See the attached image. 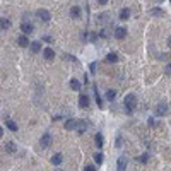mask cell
<instances>
[{
    "label": "cell",
    "mask_w": 171,
    "mask_h": 171,
    "mask_svg": "<svg viewBox=\"0 0 171 171\" xmlns=\"http://www.w3.org/2000/svg\"><path fill=\"white\" fill-rule=\"evenodd\" d=\"M43 40H45V41H48V43H51V41H53V38H51V36H45Z\"/></svg>",
    "instance_id": "31"
},
{
    "label": "cell",
    "mask_w": 171,
    "mask_h": 171,
    "mask_svg": "<svg viewBox=\"0 0 171 171\" xmlns=\"http://www.w3.org/2000/svg\"><path fill=\"white\" fill-rule=\"evenodd\" d=\"M168 111H170V106H168L166 103H159V104L156 106L154 113H156V116H162V115H166Z\"/></svg>",
    "instance_id": "2"
},
{
    "label": "cell",
    "mask_w": 171,
    "mask_h": 171,
    "mask_svg": "<svg viewBox=\"0 0 171 171\" xmlns=\"http://www.w3.org/2000/svg\"><path fill=\"white\" fill-rule=\"evenodd\" d=\"M98 4H99V5H106V4H108V0H98Z\"/></svg>",
    "instance_id": "32"
},
{
    "label": "cell",
    "mask_w": 171,
    "mask_h": 171,
    "mask_svg": "<svg viewBox=\"0 0 171 171\" xmlns=\"http://www.w3.org/2000/svg\"><path fill=\"white\" fill-rule=\"evenodd\" d=\"M38 17H40V19L43 21V22H48V21L51 19L50 12H48L46 9H40V10H38Z\"/></svg>",
    "instance_id": "4"
},
{
    "label": "cell",
    "mask_w": 171,
    "mask_h": 171,
    "mask_svg": "<svg viewBox=\"0 0 171 171\" xmlns=\"http://www.w3.org/2000/svg\"><path fill=\"white\" fill-rule=\"evenodd\" d=\"M84 171H96V168H94V166H91V164H87V166L84 168Z\"/></svg>",
    "instance_id": "29"
},
{
    "label": "cell",
    "mask_w": 171,
    "mask_h": 171,
    "mask_svg": "<svg viewBox=\"0 0 171 171\" xmlns=\"http://www.w3.org/2000/svg\"><path fill=\"white\" fill-rule=\"evenodd\" d=\"M103 159H104V156H103L101 152H96V154H94V161H96V164H101Z\"/></svg>",
    "instance_id": "25"
},
{
    "label": "cell",
    "mask_w": 171,
    "mask_h": 171,
    "mask_svg": "<svg viewBox=\"0 0 171 171\" xmlns=\"http://www.w3.org/2000/svg\"><path fill=\"white\" fill-rule=\"evenodd\" d=\"M70 87L74 91H79V89H81V82L75 81V79H72V81H70Z\"/></svg>",
    "instance_id": "23"
},
{
    "label": "cell",
    "mask_w": 171,
    "mask_h": 171,
    "mask_svg": "<svg viewBox=\"0 0 171 171\" xmlns=\"http://www.w3.org/2000/svg\"><path fill=\"white\" fill-rule=\"evenodd\" d=\"M0 28H2V29H9L10 28V21L9 19H0Z\"/></svg>",
    "instance_id": "22"
},
{
    "label": "cell",
    "mask_w": 171,
    "mask_h": 171,
    "mask_svg": "<svg viewBox=\"0 0 171 171\" xmlns=\"http://www.w3.org/2000/svg\"><path fill=\"white\" fill-rule=\"evenodd\" d=\"M21 29H22L24 34H31V33L34 31V26H33L31 22H22V24H21Z\"/></svg>",
    "instance_id": "7"
},
{
    "label": "cell",
    "mask_w": 171,
    "mask_h": 171,
    "mask_svg": "<svg viewBox=\"0 0 171 171\" xmlns=\"http://www.w3.org/2000/svg\"><path fill=\"white\" fill-rule=\"evenodd\" d=\"M137 161L142 162V164H144V162H147V161H149V154H147V152H144L142 156H139V158H137Z\"/></svg>",
    "instance_id": "24"
},
{
    "label": "cell",
    "mask_w": 171,
    "mask_h": 171,
    "mask_svg": "<svg viewBox=\"0 0 171 171\" xmlns=\"http://www.w3.org/2000/svg\"><path fill=\"white\" fill-rule=\"evenodd\" d=\"M123 104H125V108H127L128 113L135 110L137 108V98H135V94H127L125 99H123Z\"/></svg>",
    "instance_id": "1"
},
{
    "label": "cell",
    "mask_w": 171,
    "mask_h": 171,
    "mask_svg": "<svg viewBox=\"0 0 171 171\" xmlns=\"http://www.w3.org/2000/svg\"><path fill=\"white\" fill-rule=\"evenodd\" d=\"M79 106H81V108H87V106H89V96L81 94V96H79Z\"/></svg>",
    "instance_id": "8"
},
{
    "label": "cell",
    "mask_w": 171,
    "mask_h": 171,
    "mask_svg": "<svg viewBox=\"0 0 171 171\" xmlns=\"http://www.w3.org/2000/svg\"><path fill=\"white\" fill-rule=\"evenodd\" d=\"M29 46H31V51H33V53L41 51V43L40 41H33V43H29Z\"/></svg>",
    "instance_id": "13"
},
{
    "label": "cell",
    "mask_w": 171,
    "mask_h": 171,
    "mask_svg": "<svg viewBox=\"0 0 171 171\" xmlns=\"http://www.w3.org/2000/svg\"><path fill=\"white\" fill-rule=\"evenodd\" d=\"M91 72H96V63H91Z\"/></svg>",
    "instance_id": "33"
},
{
    "label": "cell",
    "mask_w": 171,
    "mask_h": 171,
    "mask_svg": "<svg viewBox=\"0 0 171 171\" xmlns=\"http://www.w3.org/2000/svg\"><path fill=\"white\" fill-rule=\"evenodd\" d=\"M98 40V34L96 33H91V41H96Z\"/></svg>",
    "instance_id": "30"
},
{
    "label": "cell",
    "mask_w": 171,
    "mask_h": 171,
    "mask_svg": "<svg viewBox=\"0 0 171 171\" xmlns=\"http://www.w3.org/2000/svg\"><path fill=\"white\" fill-rule=\"evenodd\" d=\"M86 128H87V123H86V120H77V121H75V130L79 132V133H84V132H86Z\"/></svg>",
    "instance_id": "5"
},
{
    "label": "cell",
    "mask_w": 171,
    "mask_h": 171,
    "mask_svg": "<svg viewBox=\"0 0 171 171\" xmlns=\"http://www.w3.org/2000/svg\"><path fill=\"white\" fill-rule=\"evenodd\" d=\"M152 16H162V9H159V7H156V9H152L151 12Z\"/></svg>",
    "instance_id": "26"
},
{
    "label": "cell",
    "mask_w": 171,
    "mask_h": 171,
    "mask_svg": "<svg viewBox=\"0 0 171 171\" xmlns=\"http://www.w3.org/2000/svg\"><path fill=\"white\" fill-rule=\"evenodd\" d=\"M94 142H96V145L98 147H103V144H104V139H103V133H96V137H94Z\"/></svg>",
    "instance_id": "14"
},
{
    "label": "cell",
    "mask_w": 171,
    "mask_h": 171,
    "mask_svg": "<svg viewBox=\"0 0 171 171\" xmlns=\"http://www.w3.org/2000/svg\"><path fill=\"white\" fill-rule=\"evenodd\" d=\"M106 62H108V63H116V62H118V55H116V53L106 55Z\"/></svg>",
    "instance_id": "15"
},
{
    "label": "cell",
    "mask_w": 171,
    "mask_h": 171,
    "mask_svg": "<svg viewBox=\"0 0 171 171\" xmlns=\"http://www.w3.org/2000/svg\"><path fill=\"white\" fill-rule=\"evenodd\" d=\"M2 135H4V128H2V127H0V137H2Z\"/></svg>",
    "instance_id": "34"
},
{
    "label": "cell",
    "mask_w": 171,
    "mask_h": 171,
    "mask_svg": "<svg viewBox=\"0 0 171 171\" xmlns=\"http://www.w3.org/2000/svg\"><path fill=\"white\" fill-rule=\"evenodd\" d=\"M125 36H127V29H125V28H116V29H115V38L123 40Z\"/></svg>",
    "instance_id": "9"
},
{
    "label": "cell",
    "mask_w": 171,
    "mask_h": 171,
    "mask_svg": "<svg viewBox=\"0 0 171 171\" xmlns=\"http://www.w3.org/2000/svg\"><path fill=\"white\" fill-rule=\"evenodd\" d=\"M116 98V91L115 89H110V91H106V99H110V101H113Z\"/></svg>",
    "instance_id": "21"
},
{
    "label": "cell",
    "mask_w": 171,
    "mask_h": 171,
    "mask_svg": "<svg viewBox=\"0 0 171 171\" xmlns=\"http://www.w3.org/2000/svg\"><path fill=\"white\" fill-rule=\"evenodd\" d=\"M130 17V10L128 9H121V12H120V21H127Z\"/></svg>",
    "instance_id": "17"
},
{
    "label": "cell",
    "mask_w": 171,
    "mask_h": 171,
    "mask_svg": "<svg viewBox=\"0 0 171 171\" xmlns=\"http://www.w3.org/2000/svg\"><path fill=\"white\" fill-rule=\"evenodd\" d=\"M147 125H149L151 128H152V127H158V121L154 120V118H149V121H147Z\"/></svg>",
    "instance_id": "27"
},
{
    "label": "cell",
    "mask_w": 171,
    "mask_h": 171,
    "mask_svg": "<svg viewBox=\"0 0 171 171\" xmlns=\"http://www.w3.org/2000/svg\"><path fill=\"white\" fill-rule=\"evenodd\" d=\"M70 16L72 17H75V19L81 17V9H79V7H72L70 9Z\"/></svg>",
    "instance_id": "20"
},
{
    "label": "cell",
    "mask_w": 171,
    "mask_h": 171,
    "mask_svg": "<svg viewBox=\"0 0 171 171\" xmlns=\"http://www.w3.org/2000/svg\"><path fill=\"white\" fill-rule=\"evenodd\" d=\"M17 45H19L21 48H28V46H29V40H28V36H26V34H21L19 38H17Z\"/></svg>",
    "instance_id": "6"
},
{
    "label": "cell",
    "mask_w": 171,
    "mask_h": 171,
    "mask_svg": "<svg viewBox=\"0 0 171 171\" xmlns=\"http://www.w3.org/2000/svg\"><path fill=\"white\" fill-rule=\"evenodd\" d=\"M164 74H166V75L170 77V74H171V67H170V63L166 65V69H164Z\"/></svg>",
    "instance_id": "28"
},
{
    "label": "cell",
    "mask_w": 171,
    "mask_h": 171,
    "mask_svg": "<svg viewBox=\"0 0 171 171\" xmlns=\"http://www.w3.org/2000/svg\"><path fill=\"white\" fill-rule=\"evenodd\" d=\"M5 125H7V128H9L10 132H17V125L12 120H5Z\"/></svg>",
    "instance_id": "18"
},
{
    "label": "cell",
    "mask_w": 171,
    "mask_h": 171,
    "mask_svg": "<svg viewBox=\"0 0 171 171\" xmlns=\"http://www.w3.org/2000/svg\"><path fill=\"white\" fill-rule=\"evenodd\" d=\"M51 133H45L43 137H41V140H40V144H41V147L43 149H50L51 147Z\"/></svg>",
    "instance_id": "3"
},
{
    "label": "cell",
    "mask_w": 171,
    "mask_h": 171,
    "mask_svg": "<svg viewBox=\"0 0 171 171\" xmlns=\"http://www.w3.org/2000/svg\"><path fill=\"white\" fill-rule=\"evenodd\" d=\"M5 151L7 152H16L17 151V147H16V144H14L12 140H9L7 144H5Z\"/></svg>",
    "instance_id": "16"
},
{
    "label": "cell",
    "mask_w": 171,
    "mask_h": 171,
    "mask_svg": "<svg viewBox=\"0 0 171 171\" xmlns=\"http://www.w3.org/2000/svg\"><path fill=\"white\" fill-rule=\"evenodd\" d=\"M62 159H63V156H62L60 152H58V154H55V156L51 158V164H55V166H60V164H62Z\"/></svg>",
    "instance_id": "12"
},
{
    "label": "cell",
    "mask_w": 171,
    "mask_h": 171,
    "mask_svg": "<svg viewBox=\"0 0 171 171\" xmlns=\"http://www.w3.org/2000/svg\"><path fill=\"white\" fill-rule=\"evenodd\" d=\"M75 121L77 120H67L65 121V130H74V128H75Z\"/></svg>",
    "instance_id": "19"
},
{
    "label": "cell",
    "mask_w": 171,
    "mask_h": 171,
    "mask_svg": "<svg viewBox=\"0 0 171 171\" xmlns=\"http://www.w3.org/2000/svg\"><path fill=\"white\" fill-rule=\"evenodd\" d=\"M159 2H164V0H159Z\"/></svg>",
    "instance_id": "35"
},
{
    "label": "cell",
    "mask_w": 171,
    "mask_h": 171,
    "mask_svg": "<svg viewBox=\"0 0 171 171\" xmlns=\"http://www.w3.org/2000/svg\"><path fill=\"white\" fill-rule=\"evenodd\" d=\"M43 55H45L46 60H53V58H55V51L51 50V48H45V50H43Z\"/></svg>",
    "instance_id": "10"
},
{
    "label": "cell",
    "mask_w": 171,
    "mask_h": 171,
    "mask_svg": "<svg viewBox=\"0 0 171 171\" xmlns=\"http://www.w3.org/2000/svg\"><path fill=\"white\" fill-rule=\"evenodd\" d=\"M125 170H127V158L121 156L118 159V171H125Z\"/></svg>",
    "instance_id": "11"
}]
</instances>
